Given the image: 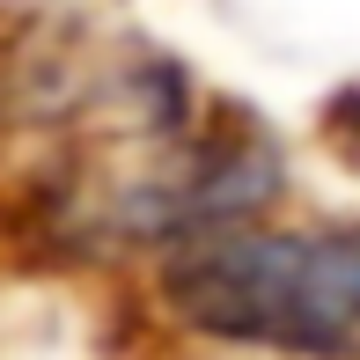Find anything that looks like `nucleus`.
<instances>
[{
  "instance_id": "2",
  "label": "nucleus",
  "mask_w": 360,
  "mask_h": 360,
  "mask_svg": "<svg viewBox=\"0 0 360 360\" xmlns=\"http://www.w3.org/2000/svg\"><path fill=\"white\" fill-rule=\"evenodd\" d=\"M331 125H338V140H346V155L360 162V81L331 96Z\"/></svg>"
},
{
  "instance_id": "1",
  "label": "nucleus",
  "mask_w": 360,
  "mask_h": 360,
  "mask_svg": "<svg viewBox=\"0 0 360 360\" xmlns=\"http://www.w3.org/2000/svg\"><path fill=\"white\" fill-rule=\"evenodd\" d=\"M162 294L206 338L353 360L360 353V221H331L316 236H280V228L184 236L169 243Z\"/></svg>"
}]
</instances>
